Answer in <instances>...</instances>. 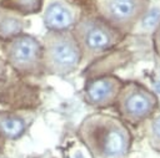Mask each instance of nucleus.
I'll return each mask as SVG.
<instances>
[{"label": "nucleus", "mask_w": 160, "mask_h": 158, "mask_svg": "<svg viewBox=\"0 0 160 158\" xmlns=\"http://www.w3.org/2000/svg\"><path fill=\"white\" fill-rule=\"evenodd\" d=\"M148 0H100V14L114 29L129 31L146 11Z\"/></svg>", "instance_id": "423d86ee"}, {"label": "nucleus", "mask_w": 160, "mask_h": 158, "mask_svg": "<svg viewBox=\"0 0 160 158\" xmlns=\"http://www.w3.org/2000/svg\"><path fill=\"white\" fill-rule=\"evenodd\" d=\"M4 73H5V62H4V60L0 57V80H1V77L4 76Z\"/></svg>", "instance_id": "2eb2a0df"}, {"label": "nucleus", "mask_w": 160, "mask_h": 158, "mask_svg": "<svg viewBox=\"0 0 160 158\" xmlns=\"http://www.w3.org/2000/svg\"><path fill=\"white\" fill-rule=\"evenodd\" d=\"M5 6H9L25 14L36 12L41 6V0H6Z\"/></svg>", "instance_id": "9b49d317"}, {"label": "nucleus", "mask_w": 160, "mask_h": 158, "mask_svg": "<svg viewBox=\"0 0 160 158\" xmlns=\"http://www.w3.org/2000/svg\"><path fill=\"white\" fill-rule=\"evenodd\" d=\"M74 36L80 46L81 53L86 57L105 52L118 41L114 27L106 21L94 17L81 20L75 29Z\"/></svg>", "instance_id": "7ed1b4c3"}, {"label": "nucleus", "mask_w": 160, "mask_h": 158, "mask_svg": "<svg viewBox=\"0 0 160 158\" xmlns=\"http://www.w3.org/2000/svg\"><path fill=\"white\" fill-rule=\"evenodd\" d=\"M148 138H149L150 146L155 151L160 152V114L156 116L150 122L149 131H148Z\"/></svg>", "instance_id": "f8f14e48"}, {"label": "nucleus", "mask_w": 160, "mask_h": 158, "mask_svg": "<svg viewBox=\"0 0 160 158\" xmlns=\"http://www.w3.org/2000/svg\"><path fill=\"white\" fill-rule=\"evenodd\" d=\"M78 134L92 158H125L132 141L124 122L105 113L88 116Z\"/></svg>", "instance_id": "f257e3e1"}, {"label": "nucleus", "mask_w": 160, "mask_h": 158, "mask_svg": "<svg viewBox=\"0 0 160 158\" xmlns=\"http://www.w3.org/2000/svg\"><path fill=\"white\" fill-rule=\"evenodd\" d=\"M116 101L121 117L130 123H139L149 118L158 107L156 96L135 82L122 86Z\"/></svg>", "instance_id": "20e7f679"}, {"label": "nucleus", "mask_w": 160, "mask_h": 158, "mask_svg": "<svg viewBox=\"0 0 160 158\" xmlns=\"http://www.w3.org/2000/svg\"><path fill=\"white\" fill-rule=\"evenodd\" d=\"M82 57L80 46L74 34L61 30H50L44 37L42 65L55 75H66L72 72Z\"/></svg>", "instance_id": "f03ea898"}, {"label": "nucleus", "mask_w": 160, "mask_h": 158, "mask_svg": "<svg viewBox=\"0 0 160 158\" xmlns=\"http://www.w3.org/2000/svg\"><path fill=\"white\" fill-rule=\"evenodd\" d=\"M26 129L25 121L15 113L0 112V137L15 141L20 138Z\"/></svg>", "instance_id": "1a4fd4ad"}, {"label": "nucleus", "mask_w": 160, "mask_h": 158, "mask_svg": "<svg viewBox=\"0 0 160 158\" xmlns=\"http://www.w3.org/2000/svg\"><path fill=\"white\" fill-rule=\"evenodd\" d=\"M159 21H160V12L158 9H154L150 12H148V15L142 19V25L144 27L150 29V27H154Z\"/></svg>", "instance_id": "ddd939ff"}, {"label": "nucleus", "mask_w": 160, "mask_h": 158, "mask_svg": "<svg viewBox=\"0 0 160 158\" xmlns=\"http://www.w3.org/2000/svg\"><path fill=\"white\" fill-rule=\"evenodd\" d=\"M121 87V80L114 76H102L89 80L85 85V100L95 107L110 106L118 100Z\"/></svg>", "instance_id": "0eeeda50"}, {"label": "nucleus", "mask_w": 160, "mask_h": 158, "mask_svg": "<svg viewBox=\"0 0 160 158\" xmlns=\"http://www.w3.org/2000/svg\"><path fill=\"white\" fill-rule=\"evenodd\" d=\"M8 62L22 75L38 73L42 65V46L30 35H18L5 45Z\"/></svg>", "instance_id": "39448f33"}, {"label": "nucleus", "mask_w": 160, "mask_h": 158, "mask_svg": "<svg viewBox=\"0 0 160 158\" xmlns=\"http://www.w3.org/2000/svg\"><path fill=\"white\" fill-rule=\"evenodd\" d=\"M35 158H52V157H49V156H40V157H35Z\"/></svg>", "instance_id": "dca6fc26"}, {"label": "nucleus", "mask_w": 160, "mask_h": 158, "mask_svg": "<svg viewBox=\"0 0 160 158\" xmlns=\"http://www.w3.org/2000/svg\"><path fill=\"white\" fill-rule=\"evenodd\" d=\"M154 40H155V49H156V52L160 55V25H159V27H158V30H156V32H155Z\"/></svg>", "instance_id": "4468645a"}, {"label": "nucleus", "mask_w": 160, "mask_h": 158, "mask_svg": "<svg viewBox=\"0 0 160 158\" xmlns=\"http://www.w3.org/2000/svg\"><path fill=\"white\" fill-rule=\"evenodd\" d=\"M24 27L22 21L10 14H2L0 12V39L9 41L12 37L20 35L21 30Z\"/></svg>", "instance_id": "9d476101"}, {"label": "nucleus", "mask_w": 160, "mask_h": 158, "mask_svg": "<svg viewBox=\"0 0 160 158\" xmlns=\"http://www.w3.org/2000/svg\"><path fill=\"white\" fill-rule=\"evenodd\" d=\"M44 21L48 29L50 30H55V31L66 30L72 24V14L68 7H65L60 2H52L49 5L45 12Z\"/></svg>", "instance_id": "6e6552de"}]
</instances>
